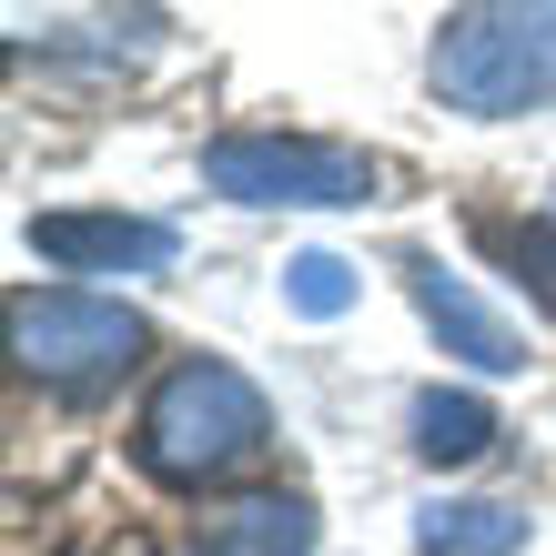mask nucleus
Returning a JSON list of instances; mask_svg holds the SVG:
<instances>
[{
	"mask_svg": "<svg viewBox=\"0 0 556 556\" xmlns=\"http://www.w3.org/2000/svg\"><path fill=\"white\" fill-rule=\"evenodd\" d=\"M283 293H293V314H344L354 304V264H344V253H293V264H283Z\"/></svg>",
	"mask_w": 556,
	"mask_h": 556,
	"instance_id": "11",
	"label": "nucleus"
},
{
	"mask_svg": "<svg viewBox=\"0 0 556 556\" xmlns=\"http://www.w3.org/2000/svg\"><path fill=\"white\" fill-rule=\"evenodd\" d=\"M476 243L556 314V213H476Z\"/></svg>",
	"mask_w": 556,
	"mask_h": 556,
	"instance_id": "10",
	"label": "nucleus"
},
{
	"mask_svg": "<svg viewBox=\"0 0 556 556\" xmlns=\"http://www.w3.org/2000/svg\"><path fill=\"white\" fill-rule=\"evenodd\" d=\"M192 556H314V506L304 496H243L192 527Z\"/></svg>",
	"mask_w": 556,
	"mask_h": 556,
	"instance_id": "7",
	"label": "nucleus"
},
{
	"mask_svg": "<svg viewBox=\"0 0 556 556\" xmlns=\"http://www.w3.org/2000/svg\"><path fill=\"white\" fill-rule=\"evenodd\" d=\"M112 556H152V546H112Z\"/></svg>",
	"mask_w": 556,
	"mask_h": 556,
	"instance_id": "12",
	"label": "nucleus"
},
{
	"mask_svg": "<svg viewBox=\"0 0 556 556\" xmlns=\"http://www.w3.org/2000/svg\"><path fill=\"white\" fill-rule=\"evenodd\" d=\"M415 546L425 556H516L527 546V506H496V496H435L415 516Z\"/></svg>",
	"mask_w": 556,
	"mask_h": 556,
	"instance_id": "8",
	"label": "nucleus"
},
{
	"mask_svg": "<svg viewBox=\"0 0 556 556\" xmlns=\"http://www.w3.org/2000/svg\"><path fill=\"white\" fill-rule=\"evenodd\" d=\"M435 102L466 122H516L556 102V0H466L435 30Z\"/></svg>",
	"mask_w": 556,
	"mask_h": 556,
	"instance_id": "2",
	"label": "nucleus"
},
{
	"mask_svg": "<svg viewBox=\"0 0 556 556\" xmlns=\"http://www.w3.org/2000/svg\"><path fill=\"white\" fill-rule=\"evenodd\" d=\"M30 253L61 274H162L173 264V223L142 213H30Z\"/></svg>",
	"mask_w": 556,
	"mask_h": 556,
	"instance_id": "6",
	"label": "nucleus"
},
{
	"mask_svg": "<svg viewBox=\"0 0 556 556\" xmlns=\"http://www.w3.org/2000/svg\"><path fill=\"white\" fill-rule=\"evenodd\" d=\"M415 455H425V466H476V455L485 445H496V405H485V395H445V384H435V395H415Z\"/></svg>",
	"mask_w": 556,
	"mask_h": 556,
	"instance_id": "9",
	"label": "nucleus"
},
{
	"mask_svg": "<svg viewBox=\"0 0 556 556\" xmlns=\"http://www.w3.org/2000/svg\"><path fill=\"white\" fill-rule=\"evenodd\" d=\"M203 182L223 203H293V213H344L375 192V162L354 142H304V132H233L203 152Z\"/></svg>",
	"mask_w": 556,
	"mask_h": 556,
	"instance_id": "4",
	"label": "nucleus"
},
{
	"mask_svg": "<svg viewBox=\"0 0 556 556\" xmlns=\"http://www.w3.org/2000/svg\"><path fill=\"white\" fill-rule=\"evenodd\" d=\"M405 283H415V314H425V334H435L455 365H476V375H516L527 365V334L485 304V293L466 274H445L435 253H405Z\"/></svg>",
	"mask_w": 556,
	"mask_h": 556,
	"instance_id": "5",
	"label": "nucleus"
},
{
	"mask_svg": "<svg viewBox=\"0 0 556 556\" xmlns=\"http://www.w3.org/2000/svg\"><path fill=\"white\" fill-rule=\"evenodd\" d=\"M264 435H274L264 384H253L243 365H223V354H182V365L142 395L132 455L162 485H213V476H233L243 455H264Z\"/></svg>",
	"mask_w": 556,
	"mask_h": 556,
	"instance_id": "1",
	"label": "nucleus"
},
{
	"mask_svg": "<svg viewBox=\"0 0 556 556\" xmlns=\"http://www.w3.org/2000/svg\"><path fill=\"white\" fill-rule=\"evenodd\" d=\"M11 344H21V375H41L51 395H102V384H122L142 365L152 324L132 304H112V293H21L11 304Z\"/></svg>",
	"mask_w": 556,
	"mask_h": 556,
	"instance_id": "3",
	"label": "nucleus"
}]
</instances>
